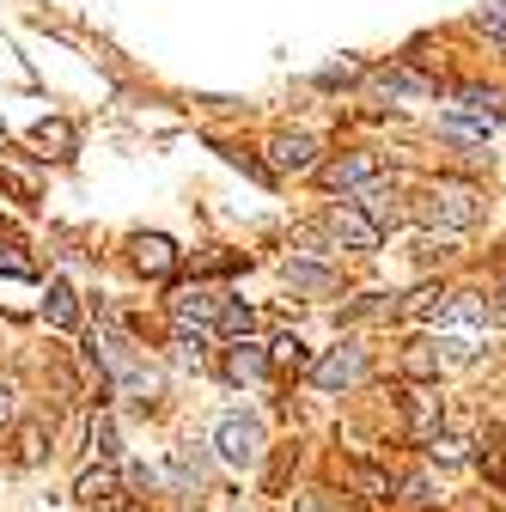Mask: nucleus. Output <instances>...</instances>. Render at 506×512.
<instances>
[{
	"mask_svg": "<svg viewBox=\"0 0 506 512\" xmlns=\"http://www.w3.org/2000/svg\"><path fill=\"white\" fill-rule=\"evenodd\" d=\"M415 214L427 220V226H446V232H470L482 214H488V202H482V189H470V183H433L427 196L415 202Z\"/></svg>",
	"mask_w": 506,
	"mask_h": 512,
	"instance_id": "1",
	"label": "nucleus"
},
{
	"mask_svg": "<svg viewBox=\"0 0 506 512\" xmlns=\"http://www.w3.org/2000/svg\"><path fill=\"white\" fill-rule=\"evenodd\" d=\"M214 452L232 464V470H250L263 458V421H250V415H220L214 427Z\"/></svg>",
	"mask_w": 506,
	"mask_h": 512,
	"instance_id": "2",
	"label": "nucleus"
},
{
	"mask_svg": "<svg viewBox=\"0 0 506 512\" xmlns=\"http://www.w3.org/2000/svg\"><path fill=\"white\" fill-rule=\"evenodd\" d=\"M360 372H366V348H354V342L330 348L318 366H311V378H318V391H348V384H360Z\"/></svg>",
	"mask_w": 506,
	"mask_h": 512,
	"instance_id": "3",
	"label": "nucleus"
},
{
	"mask_svg": "<svg viewBox=\"0 0 506 512\" xmlns=\"http://www.w3.org/2000/svg\"><path fill=\"white\" fill-rule=\"evenodd\" d=\"M220 293L214 287H183L177 299H171V317H177V336H189V330H202L208 317H220Z\"/></svg>",
	"mask_w": 506,
	"mask_h": 512,
	"instance_id": "4",
	"label": "nucleus"
},
{
	"mask_svg": "<svg viewBox=\"0 0 506 512\" xmlns=\"http://www.w3.org/2000/svg\"><path fill=\"white\" fill-rule=\"evenodd\" d=\"M378 177V153H342L330 165H318V183L324 189H366Z\"/></svg>",
	"mask_w": 506,
	"mask_h": 512,
	"instance_id": "5",
	"label": "nucleus"
},
{
	"mask_svg": "<svg viewBox=\"0 0 506 512\" xmlns=\"http://www.w3.org/2000/svg\"><path fill=\"white\" fill-rule=\"evenodd\" d=\"M330 238L348 244V250H378V244H385V232H378L360 208H336V214H330Z\"/></svg>",
	"mask_w": 506,
	"mask_h": 512,
	"instance_id": "6",
	"label": "nucleus"
},
{
	"mask_svg": "<svg viewBox=\"0 0 506 512\" xmlns=\"http://www.w3.org/2000/svg\"><path fill=\"white\" fill-rule=\"evenodd\" d=\"M135 269L153 275V281H165V275L177 269V244H171L165 232H141V238H135Z\"/></svg>",
	"mask_w": 506,
	"mask_h": 512,
	"instance_id": "7",
	"label": "nucleus"
},
{
	"mask_svg": "<svg viewBox=\"0 0 506 512\" xmlns=\"http://www.w3.org/2000/svg\"><path fill=\"white\" fill-rule=\"evenodd\" d=\"M269 165L275 171H318V141L311 135H275L269 141Z\"/></svg>",
	"mask_w": 506,
	"mask_h": 512,
	"instance_id": "8",
	"label": "nucleus"
},
{
	"mask_svg": "<svg viewBox=\"0 0 506 512\" xmlns=\"http://www.w3.org/2000/svg\"><path fill=\"white\" fill-rule=\"evenodd\" d=\"M263 372H269V348H263V342L244 336V342L226 348V378H232V384H250V378H263Z\"/></svg>",
	"mask_w": 506,
	"mask_h": 512,
	"instance_id": "9",
	"label": "nucleus"
},
{
	"mask_svg": "<svg viewBox=\"0 0 506 512\" xmlns=\"http://www.w3.org/2000/svg\"><path fill=\"white\" fill-rule=\"evenodd\" d=\"M403 421H409L415 439H433L439 433V397L421 391V384H415V391H403Z\"/></svg>",
	"mask_w": 506,
	"mask_h": 512,
	"instance_id": "10",
	"label": "nucleus"
},
{
	"mask_svg": "<svg viewBox=\"0 0 506 512\" xmlns=\"http://www.w3.org/2000/svg\"><path fill=\"white\" fill-rule=\"evenodd\" d=\"M74 500H80V506H92V512H98V506L110 512V506L122 500V488H116V476H110V470H86V476H80V488H74Z\"/></svg>",
	"mask_w": 506,
	"mask_h": 512,
	"instance_id": "11",
	"label": "nucleus"
},
{
	"mask_svg": "<svg viewBox=\"0 0 506 512\" xmlns=\"http://www.w3.org/2000/svg\"><path fill=\"white\" fill-rule=\"evenodd\" d=\"M31 141L43 147V159H68V153H74V122H61V116H55V122H37Z\"/></svg>",
	"mask_w": 506,
	"mask_h": 512,
	"instance_id": "12",
	"label": "nucleus"
},
{
	"mask_svg": "<svg viewBox=\"0 0 506 512\" xmlns=\"http://www.w3.org/2000/svg\"><path fill=\"white\" fill-rule=\"evenodd\" d=\"M43 317L55 330H74L80 324V305H74V287L68 281H49V299H43Z\"/></svg>",
	"mask_w": 506,
	"mask_h": 512,
	"instance_id": "13",
	"label": "nucleus"
},
{
	"mask_svg": "<svg viewBox=\"0 0 506 512\" xmlns=\"http://www.w3.org/2000/svg\"><path fill=\"white\" fill-rule=\"evenodd\" d=\"M372 86H378V92H391V98H427V92H433V86H427L421 74H409V68H378Z\"/></svg>",
	"mask_w": 506,
	"mask_h": 512,
	"instance_id": "14",
	"label": "nucleus"
},
{
	"mask_svg": "<svg viewBox=\"0 0 506 512\" xmlns=\"http://www.w3.org/2000/svg\"><path fill=\"white\" fill-rule=\"evenodd\" d=\"M403 372H409L415 384L439 378V342H409V354H403Z\"/></svg>",
	"mask_w": 506,
	"mask_h": 512,
	"instance_id": "15",
	"label": "nucleus"
},
{
	"mask_svg": "<svg viewBox=\"0 0 506 512\" xmlns=\"http://www.w3.org/2000/svg\"><path fill=\"white\" fill-rule=\"evenodd\" d=\"M348 482H354V494H360V500H391V476L378 470V464H354V470H348Z\"/></svg>",
	"mask_w": 506,
	"mask_h": 512,
	"instance_id": "16",
	"label": "nucleus"
},
{
	"mask_svg": "<svg viewBox=\"0 0 506 512\" xmlns=\"http://www.w3.org/2000/svg\"><path fill=\"white\" fill-rule=\"evenodd\" d=\"M171 476H177L183 488H196V482L208 476V452H196V445H177V452H171Z\"/></svg>",
	"mask_w": 506,
	"mask_h": 512,
	"instance_id": "17",
	"label": "nucleus"
},
{
	"mask_svg": "<svg viewBox=\"0 0 506 512\" xmlns=\"http://www.w3.org/2000/svg\"><path fill=\"white\" fill-rule=\"evenodd\" d=\"M287 287H305V293H324V287H336V275H330L324 263H287Z\"/></svg>",
	"mask_w": 506,
	"mask_h": 512,
	"instance_id": "18",
	"label": "nucleus"
},
{
	"mask_svg": "<svg viewBox=\"0 0 506 512\" xmlns=\"http://www.w3.org/2000/svg\"><path fill=\"white\" fill-rule=\"evenodd\" d=\"M220 330H226L232 342H244L250 330H257V311H250V305H232V299H226V305H220Z\"/></svg>",
	"mask_w": 506,
	"mask_h": 512,
	"instance_id": "19",
	"label": "nucleus"
},
{
	"mask_svg": "<svg viewBox=\"0 0 506 512\" xmlns=\"http://www.w3.org/2000/svg\"><path fill=\"white\" fill-rule=\"evenodd\" d=\"M439 317H452V324H488V305L476 293H452V305L439 311Z\"/></svg>",
	"mask_w": 506,
	"mask_h": 512,
	"instance_id": "20",
	"label": "nucleus"
},
{
	"mask_svg": "<svg viewBox=\"0 0 506 512\" xmlns=\"http://www.w3.org/2000/svg\"><path fill=\"white\" fill-rule=\"evenodd\" d=\"M299 512H348V506H342L336 488H305V494H299Z\"/></svg>",
	"mask_w": 506,
	"mask_h": 512,
	"instance_id": "21",
	"label": "nucleus"
},
{
	"mask_svg": "<svg viewBox=\"0 0 506 512\" xmlns=\"http://www.w3.org/2000/svg\"><path fill=\"white\" fill-rule=\"evenodd\" d=\"M0 275H7V281H31L37 269H31V256L19 244H7V250H0Z\"/></svg>",
	"mask_w": 506,
	"mask_h": 512,
	"instance_id": "22",
	"label": "nucleus"
},
{
	"mask_svg": "<svg viewBox=\"0 0 506 512\" xmlns=\"http://www.w3.org/2000/svg\"><path fill=\"white\" fill-rule=\"evenodd\" d=\"M269 366H293V372H299V366H305V342H299V336H281V342L269 348Z\"/></svg>",
	"mask_w": 506,
	"mask_h": 512,
	"instance_id": "23",
	"label": "nucleus"
},
{
	"mask_svg": "<svg viewBox=\"0 0 506 512\" xmlns=\"http://www.w3.org/2000/svg\"><path fill=\"white\" fill-rule=\"evenodd\" d=\"M427 452H433L439 464H458V458H464V439H458V433H433V439H427Z\"/></svg>",
	"mask_w": 506,
	"mask_h": 512,
	"instance_id": "24",
	"label": "nucleus"
},
{
	"mask_svg": "<svg viewBox=\"0 0 506 512\" xmlns=\"http://www.w3.org/2000/svg\"><path fill=\"white\" fill-rule=\"evenodd\" d=\"M348 80H360V61H330L318 74V86H348Z\"/></svg>",
	"mask_w": 506,
	"mask_h": 512,
	"instance_id": "25",
	"label": "nucleus"
},
{
	"mask_svg": "<svg viewBox=\"0 0 506 512\" xmlns=\"http://www.w3.org/2000/svg\"><path fill=\"white\" fill-rule=\"evenodd\" d=\"M19 464H43V433H37V427L19 433Z\"/></svg>",
	"mask_w": 506,
	"mask_h": 512,
	"instance_id": "26",
	"label": "nucleus"
},
{
	"mask_svg": "<svg viewBox=\"0 0 506 512\" xmlns=\"http://www.w3.org/2000/svg\"><path fill=\"white\" fill-rule=\"evenodd\" d=\"M13 415H19V391H13V384H7V378H0V433H7V427H13Z\"/></svg>",
	"mask_w": 506,
	"mask_h": 512,
	"instance_id": "27",
	"label": "nucleus"
},
{
	"mask_svg": "<svg viewBox=\"0 0 506 512\" xmlns=\"http://www.w3.org/2000/svg\"><path fill=\"white\" fill-rule=\"evenodd\" d=\"M403 500H409V506H427V500H433V482H427V476H409V482H403Z\"/></svg>",
	"mask_w": 506,
	"mask_h": 512,
	"instance_id": "28",
	"label": "nucleus"
},
{
	"mask_svg": "<svg viewBox=\"0 0 506 512\" xmlns=\"http://www.w3.org/2000/svg\"><path fill=\"white\" fill-rule=\"evenodd\" d=\"M482 31H488V37L506 49V7H488V13H482Z\"/></svg>",
	"mask_w": 506,
	"mask_h": 512,
	"instance_id": "29",
	"label": "nucleus"
},
{
	"mask_svg": "<svg viewBox=\"0 0 506 512\" xmlns=\"http://www.w3.org/2000/svg\"><path fill=\"white\" fill-rule=\"evenodd\" d=\"M177 366H202V336H196V342L177 336Z\"/></svg>",
	"mask_w": 506,
	"mask_h": 512,
	"instance_id": "30",
	"label": "nucleus"
},
{
	"mask_svg": "<svg viewBox=\"0 0 506 512\" xmlns=\"http://www.w3.org/2000/svg\"><path fill=\"white\" fill-rule=\"evenodd\" d=\"M92 445H98V452H116V427H110L104 415L92 421Z\"/></svg>",
	"mask_w": 506,
	"mask_h": 512,
	"instance_id": "31",
	"label": "nucleus"
},
{
	"mask_svg": "<svg viewBox=\"0 0 506 512\" xmlns=\"http://www.w3.org/2000/svg\"><path fill=\"white\" fill-rule=\"evenodd\" d=\"M372 311H391V305H385V299H378V293H366L360 305H348V317H372Z\"/></svg>",
	"mask_w": 506,
	"mask_h": 512,
	"instance_id": "32",
	"label": "nucleus"
},
{
	"mask_svg": "<svg viewBox=\"0 0 506 512\" xmlns=\"http://www.w3.org/2000/svg\"><path fill=\"white\" fill-rule=\"evenodd\" d=\"M494 324H506V281H500V305H494Z\"/></svg>",
	"mask_w": 506,
	"mask_h": 512,
	"instance_id": "33",
	"label": "nucleus"
},
{
	"mask_svg": "<svg viewBox=\"0 0 506 512\" xmlns=\"http://www.w3.org/2000/svg\"><path fill=\"white\" fill-rule=\"evenodd\" d=\"M0 226H7V220H0Z\"/></svg>",
	"mask_w": 506,
	"mask_h": 512,
	"instance_id": "34",
	"label": "nucleus"
}]
</instances>
